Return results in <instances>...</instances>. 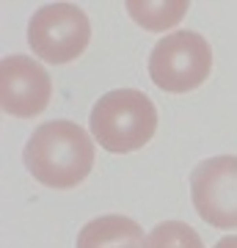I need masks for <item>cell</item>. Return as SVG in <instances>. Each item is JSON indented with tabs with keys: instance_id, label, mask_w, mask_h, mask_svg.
Masks as SVG:
<instances>
[{
	"instance_id": "obj_8",
	"label": "cell",
	"mask_w": 237,
	"mask_h": 248,
	"mask_svg": "<svg viewBox=\"0 0 237 248\" xmlns=\"http://www.w3.org/2000/svg\"><path fill=\"white\" fill-rule=\"evenodd\" d=\"M127 14L146 31H168V28L179 25V19L188 14V3L185 0H176V3H138V0H130Z\"/></svg>"
},
{
	"instance_id": "obj_4",
	"label": "cell",
	"mask_w": 237,
	"mask_h": 248,
	"mask_svg": "<svg viewBox=\"0 0 237 248\" xmlns=\"http://www.w3.org/2000/svg\"><path fill=\"white\" fill-rule=\"evenodd\" d=\"M91 22L75 3H47L28 22V45L47 63H69L86 53Z\"/></svg>"
},
{
	"instance_id": "obj_2",
	"label": "cell",
	"mask_w": 237,
	"mask_h": 248,
	"mask_svg": "<svg viewBox=\"0 0 237 248\" xmlns=\"http://www.w3.org/2000/svg\"><path fill=\"white\" fill-rule=\"evenodd\" d=\"M91 135L113 155H127L152 141L158 130V108L138 89H116L91 108Z\"/></svg>"
},
{
	"instance_id": "obj_9",
	"label": "cell",
	"mask_w": 237,
	"mask_h": 248,
	"mask_svg": "<svg viewBox=\"0 0 237 248\" xmlns=\"http://www.w3.org/2000/svg\"><path fill=\"white\" fill-rule=\"evenodd\" d=\"M143 248H204V243L190 223L166 221V223H158L146 234V246Z\"/></svg>"
},
{
	"instance_id": "obj_3",
	"label": "cell",
	"mask_w": 237,
	"mask_h": 248,
	"mask_svg": "<svg viewBox=\"0 0 237 248\" xmlns=\"http://www.w3.org/2000/svg\"><path fill=\"white\" fill-rule=\"evenodd\" d=\"M212 72V50L196 31H174L152 47L149 78L168 94H188L199 89Z\"/></svg>"
},
{
	"instance_id": "obj_10",
	"label": "cell",
	"mask_w": 237,
	"mask_h": 248,
	"mask_svg": "<svg viewBox=\"0 0 237 248\" xmlns=\"http://www.w3.org/2000/svg\"><path fill=\"white\" fill-rule=\"evenodd\" d=\"M212 248H237V234H235V237H221Z\"/></svg>"
},
{
	"instance_id": "obj_5",
	"label": "cell",
	"mask_w": 237,
	"mask_h": 248,
	"mask_svg": "<svg viewBox=\"0 0 237 248\" xmlns=\"http://www.w3.org/2000/svg\"><path fill=\"white\" fill-rule=\"evenodd\" d=\"M190 196L196 213L210 226H237V157L218 155L202 160L190 174Z\"/></svg>"
},
{
	"instance_id": "obj_6",
	"label": "cell",
	"mask_w": 237,
	"mask_h": 248,
	"mask_svg": "<svg viewBox=\"0 0 237 248\" xmlns=\"http://www.w3.org/2000/svg\"><path fill=\"white\" fill-rule=\"evenodd\" d=\"M53 80L42 63L28 55H9L0 61V105L3 113L33 119L50 105Z\"/></svg>"
},
{
	"instance_id": "obj_1",
	"label": "cell",
	"mask_w": 237,
	"mask_h": 248,
	"mask_svg": "<svg viewBox=\"0 0 237 248\" xmlns=\"http://www.w3.org/2000/svg\"><path fill=\"white\" fill-rule=\"evenodd\" d=\"M22 160L42 185L69 190L78 187L94 169V141L80 124L55 119L36 127L22 149Z\"/></svg>"
},
{
	"instance_id": "obj_7",
	"label": "cell",
	"mask_w": 237,
	"mask_h": 248,
	"mask_svg": "<svg viewBox=\"0 0 237 248\" xmlns=\"http://www.w3.org/2000/svg\"><path fill=\"white\" fill-rule=\"evenodd\" d=\"M141 223L124 215H102L88 221L78 234V248H143Z\"/></svg>"
}]
</instances>
